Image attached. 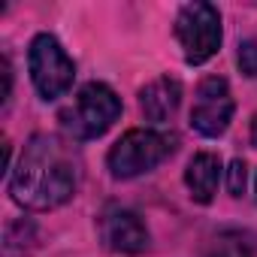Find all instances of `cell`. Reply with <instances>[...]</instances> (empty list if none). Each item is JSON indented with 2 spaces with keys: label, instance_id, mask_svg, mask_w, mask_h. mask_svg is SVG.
Wrapping results in <instances>:
<instances>
[{
  "label": "cell",
  "instance_id": "obj_6",
  "mask_svg": "<svg viewBox=\"0 0 257 257\" xmlns=\"http://www.w3.org/2000/svg\"><path fill=\"white\" fill-rule=\"evenodd\" d=\"M233 112H236V103H233L230 82L224 76H206L194 91L191 127L206 140H218L227 134Z\"/></svg>",
  "mask_w": 257,
  "mask_h": 257
},
{
  "label": "cell",
  "instance_id": "obj_8",
  "mask_svg": "<svg viewBox=\"0 0 257 257\" xmlns=\"http://www.w3.org/2000/svg\"><path fill=\"white\" fill-rule=\"evenodd\" d=\"M182 103V82L173 76H158L140 91V109L146 121L152 124H167Z\"/></svg>",
  "mask_w": 257,
  "mask_h": 257
},
{
  "label": "cell",
  "instance_id": "obj_3",
  "mask_svg": "<svg viewBox=\"0 0 257 257\" xmlns=\"http://www.w3.org/2000/svg\"><path fill=\"white\" fill-rule=\"evenodd\" d=\"M176 152V137L155 131V127H134L127 131L106 155V167L115 179H137L158 170Z\"/></svg>",
  "mask_w": 257,
  "mask_h": 257
},
{
  "label": "cell",
  "instance_id": "obj_10",
  "mask_svg": "<svg viewBox=\"0 0 257 257\" xmlns=\"http://www.w3.org/2000/svg\"><path fill=\"white\" fill-rule=\"evenodd\" d=\"M203 257H254V242L242 230H224L209 242Z\"/></svg>",
  "mask_w": 257,
  "mask_h": 257
},
{
  "label": "cell",
  "instance_id": "obj_4",
  "mask_svg": "<svg viewBox=\"0 0 257 257\" xmlns=\"http://www.w3.org/2000/svg\"><path fill=\"white\" fill-rule=\"evenodd\" d=\"M173 34L182 46L185 64L191 67H203L206 61H212L221 49L224 40V28H221V13L215 4H206V0H194V4H185L176 16Z\"/></svg>",
  "mask_w": 257,
  "mask_h": 257
},
{
  "label": "cell",
  "instance_id": "obj_9",
  "mask_svg": "<svg viewBox=\"0 0 257 257\" xmlns=\"http://www.w3.org/2000/svg\"><path fill=\"white\" fill-rule=\"evenodd\" d=\"M224 170H221V158L215 152H197L188 161L185 170V185L191 191V200L200 206H209L218 194V182H221Z\"/></svg>",
  "mask_w": 257,
  "mask_h": 257
},
{
  "label": "cell",
  "instance_id": "obj_11",
  "mask_svg": "<svg viewBox=\"0 0 257 257\" xmlns=\"http://www.w3.org/2000/svg\"><path fill=\"white\" fill-rule=\"evenodd\" d=\"M236 64H239L242 76H248V79H257V40H242V43H239Z\"/></svg>",
  "mask_w": 257,
  "mask_h": 257
},
{
  "label": "cell",
  "instance_id": "obj_7",
  "mask_svg": "<svg viewBox=\"0 0 257 257\" xmlns=\"http://www.w3.org/2000/svg\"><path fill=\"white\" fill-rule=\"evenodd\" d=\"M97 230H100L103 245L115 254H143L152 242L149 227L140 218V212L127 206H106L97 218Z\"/></svg>",
  "mask_w": 257,
  "mask_h": 257
},
{
  "label": "cell",
  "instance_id": "obj_12",
  "mask_svg": "<svg viewBox=\"0 0 257 257\" xmlns=\"http://www.w3.org/2000/svg\"><path fill=\"white\" fill-rule=\"evenodd\" d=\"M245 185H248V167H245L242 158H236L227 167V191H230V197H242Z\"/></svg>",
  "mask_w": 257,
  "mask_h": 257
},
{
  "label": "cell",
  "instance_id": "obj_5",
  "mask_svg": "<svg viewBox=\"0 0 257 257\" xmlns=\"http://www.w3.org/2000/svg\"><path fill=\"white\" fill-rule=\"evenodd\" d=\"M28 70L43 100H58L73 88L76 64L55 34H37L28 49Z\"/></svg>",
  "mask_w": 257,
  "mask_h": 257
},
{
  "label": "cell",
  "instance_id": "obj_13",
  "mask_svg": "<svg viewBox=\"0 0 257 257\" xmlns=\"http://www.w3.org/2000/svg\"><path fill=\"white\" fill-rule=\"evenodd\" d=\"M251 143L257 146V112H254V118H251Z\"/></svg>",
  "mask_w": 257,
  "mask_h": 257
},
{
  "label": "cell",
  "instance_id": "obj_1",
  "mask_svg": "<svg viewBox=\"0 0 257 257\" xmlns=\"http://www.w3.org/2000/svg\"><path fill=\"white\" fill-rule=\"evenodd\" d=\"M82 179V161L73 140L34 134L10 173V194L28 212H52L73 200Z\"/></svg>",
  "mask_w": 257,
  "mask_h": 257
},
{
  "label": "cell",
  "instance_id": "obj_2",
  "mask_svg": "<svg viewBox=\"0 0 257 257\" xmlns=\"http://www.w3.org/2000/svg\"><path fill=\"white\" fill-rule=\"evenodd\" d=\"M121 118V97L106 82H88L76 91L73 103L61 109L58 121L73 143H88L103 137Z\"/></svg>",
  "mask_w": 257,
  "mask_h": 257
},
{
  "label": "cell",
  "instance_id": "obj_14",
  "mask_svg": "<svg viewBox=\"0 0 257 257\" xmlns=\"http://www.w3.org/2000/svg\"><path fill=\"white\" fill-rule=\"evenodd\" d=\"M254 191H257V185H254Z\"/></svg>",
  "mask_w": 257,
  "mask_h": 257
}]
</instances>
